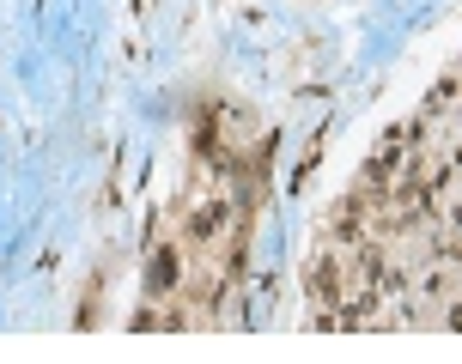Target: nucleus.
Wrapping results in <instances>:
<instances>
[{
  "label": "nucleus",
  "instance_id": "1",
  "mask_svg": "<svg viewBox=\"0 0 462 364\" xmlns=\"http://www.w3.org/2000/svg\"><path fill=\"white\" fill-rule=\"evenodd\" d=\"M226 219H231V206H226V201H208L201 213H195V219H189V237H213V231L226 225Z\"/></svg>",
  "mask_w": 462,
  "mask_h": 364
}]
</instances>
